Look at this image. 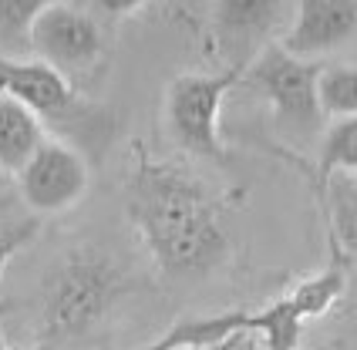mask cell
<instances>
[{
    "mask_svg": "<svg viewBox=\"0 0 357 350\" xmlns=\"http://www.w3.org/2000/svg\"><path fill=\"white\" fill-rule=\"evenodd\" d=\"M347 172L357 175V115L351 118H334L324 132L320 142V158H317V175L314 185H324L331 175Z\"/></svg>",
    "mask_w": 357,
    "mask_h": 350,
    "instance_id": "cell-15",
    "label": "cell"
},
{
    "mask_svg": "<svg viewBox=\"0 0 357 350\" xmlns=\"http://www.w3.org/2000/svg\"><path fill=\"white\" fill-rule=\"evenodd\" d=\"M0 95L17 98L44 125H71L84 128V121L101 118V108L78 95V88L38 58H3L0 54Z\"/></svg>",
    "mask_w": 357,
    "mask_h": 350,
    "instance_id": "cell-6",
    "label": "cell"
},
{
    "mask_svg": "<svg viewBox=\"0 0 357 350\" xmlns=\"http://www.w3.org/2000/svg\"><path fill=\"white\" fill-rule=\"evenodd\" d=\"M320 71L324 64L287 54L280 44H266L246 68V84L257 91L283 132L314 135L324 125L320 108Z\"/></svg>",
    "mask_w": 357,
    "mask_h": 350,
    "instance_id": "cell-4",
    "label": "cell"
},
{
    "mask_svg": "<svg viewBox=\"0 0 357 350\" xmlns=\"http://www.w3.org/2000/svg\"><path fill=\"white\" fill-rule=\"evenodd\" d=\"M300 333H303V320L287 296L266 303L259 313H250V337H259L263 350H297Z\"/></svg>",
    "mask_w": 357,
    "mask_h": 350,
    "instance_id": "cell-14",
    "label": "cell"
},
{
    "mask_svg": "<svg viewBox=\"0 0 357 350\" xmlns=\"http://www.w3.org/2000/svg\"><path fill=\"white\" fill-rule=\"evenodd\" d=\"M357 34V3H334V0H314L297 3L290 14L287 34L280 47L294 58L314 61L320 54H331L344 47Z\"/></svg>",
    "mask_w": 357,
    "mask_h": 350,
    "instance_id": "cell-8",
    "label": "cell"
},
{
    "mask_svg": "<svg viewBox=\"0 0 357 350\" xmlns=\"http://www.w3.org/2000/svg\"><path fill=\"white\" fill-rule=\"evenodd\" d=\"M40 0H0V54L3 58H34L31 27L40 14Z\"/></svg>",
    "mask_w": 357,
    "mask_h": 350,
    "instance_id": "cell-16",
    "label": "cell"
},
{
    "mask_svg": "<svg viewBox=\"0 0 357 350\" xmlns=\"http://www.w3.org/2000/svg\"><path fill=\"white\" fill-rule=\"evenodd\" d=\"M14 182H17V192L31 213L61 215L84 199L88 182H91V169H88V158L81 155V149L47 135V142L38 149V155L20 169Z\"/></svg>",
    "mask_w": 357,
    "mask_h": 350,
    "instance_id": "cell-7",
    "label": "cell"
},
{
    "mask_svg": "<svg viewBox=\"0 0 357 350\" xmlns=\"http://www.w3.org/2000/svg\"><path fill=\"white\" fill-rule=\"evenodd\" d=\"M239 333H250V313L226 310L216 317H185L176 320L159 340H152L142 350H185V347H216Z\"/></svg>",
    "mask_w": 357,
    "mask_h": 350,
    "instance_id": "cell-12",
    "label": "cell"
},
{
    "mask_svg": "<svg viewBox=\"0 0 357 350\" xmlns=\"http://www.w3.org/2000/svg\"><path fill=\"white\" fill-rule=\"evenodd\" d=\"M0 182H3V175H0Z\"/></svg>",
    "mask_w": 357,
    "mask_h": 350,
    "instance_id": "cell-20",
    "label": "cell"
},
{
    "mask_svg": "<svg viewBox=\"0 0 357 350\" xmlns=\"http://www.w3.org/2000/svg\"><path fill=\"white\" fill-rule=\"evenodd\" d=\"M47 142V128L17 98L0 95V175L17 178L20 169Z\"/></svg>",
    "mask_w": 357,
    "mask_h": 350,
    "instance_id": "cell-9",
    "label": "cell"
},
{
    "mask_svg": "<svg viewBox=\"0 0 357 350\" xmlns=\"http://www.w3.org/2000/svg\"><path fill=\"white\" fill-rule=\"evenodd\" d=\"M347 263L340 256H331V263L320 273L303 276L300 283H294V290L283 293L290 300V307L300 313V320H310V317H324L337 303L344 290H347Z\"/></svg>",
    "mask_w": 357,
    "mask_h": 350,
    "instance_id": "cell-13",
    "label": "cell"
},
{
    "mask_svg": "<svg viewBox=\"0 0 357 350\" xmlns=\"http://www.w3.org/2000/svg\"><path fill=\"white\" fill-rule=\"evenodd\" d=\"M243 75H246L243 64H229L216 75L192 71V75H178L169 81L165 121H169V132L178 142V149H185L196 158L226 162L219 118H222V101L243 81Z\"/></svg>",
    "mask_w": 357,
    "mask_h": 350,
    "instance_id": "cell-3",
    "label": "cell"
},
{
    "mask_svg": "<svg viewBox=\"0 0 357 350\" xmlns=\"http://www.w3.org/2000/svg\"><path fill=\"white\" fill-rule=\"evenodd\" d=\"M327 233H331V256H340L347 266L357 263V175L337 172L317 189Z\"/></svg>",
    "mask_w": 357,
    "mask_h": 350,
    "instance_id": "cell-11",
    "label": "cell"
},
{
    "mask_svg": "<svg viewBox=\"0 0 357 350\" xmlns=\"http://www.w3.org/2000/svg\"><path fill=\"white\" fill-rule=\"evenodd\" d=\"M283 20V7L280 3H219L213 10V24H216L219 38L233 40L236 51V64L250 68L257 58V40H263L273 27Z\"/></svg>",
    "mask_w": 357,
    "mask_h": 350,
    "instance_id": "cell-10",
    "label": "cell"
},
{
    "mask_svg": "<svg viewBox=\"0 0 357 350\" xmlns=\"http://www.w3.org/2000/svg\"><path fill=\"white\" fill-rule=\"evenodd\" d=\"M31 54L71 75L91 71L105 54V31L95 7L88 3H44L31 27Z\"/></svg>",
    "mask_w": 357,
    "mask_h": 350,
    "instance_id": "cell-5",
    "label": "cell"
},
{
    "mask_svg": "<svg viewBox=\"0 0 357 350\" xmlns=\"http://www.w3.org/2000/svg\"><path fill=\"white\" fill-rule=\"evenodd\" d=\"M320 108H324V118L331 121L357 115V64H324Z\"/></svg>",
    "mask_w": 357,
    "mask_h": 350,
    "instance_id": "cell-17",
    "label": "cell"
},
{
    "mask_svg": "<svg viewBox=\"0 0 357 350\" xmlns=\"http://www.w3.org/2000/svg\"><path fill=\"white\" fill-rule=\"evenodd\" d=\"M125 213L169 276H206L233 256L229 199L178 162L142 155L128 175Z\"/></svg>",
    "mask_w": 357,
    "mask_h": 350,
    "instance_id": "cell-1",
    "label": "cell"
},
{
    "mask_svg": "<svg viewBox=\"0 0 357 350\" xmlns=\"http://www.w3.org/2000/svg\"><path fill=\"white\" fill-rule=\"evenodd\" d=\"M250 333H239L233 340H226V344H216V347H185V350H250Z\"/></svg>",
    "mask_w": 357,
    "mask_h": 350,
    "instance_id": "cell-19",
    "label": "cell"
},
{
    "mask_svg": "<svg viewBox=\"0 0 357 350\" xmlns=\"http://www.w3.org/2000/svg\"><path fill=\"white\" fill-rule=\"evenodd\" d=\"M38 236V219H31V222H17V226H7V229H0V273L3 266L14 259V256L31 243Z\"/></svg>",
    "mask_w": 357,
    "mask_h": 350,
    "instance_id": "cell-18",
    "label": "cell"
},
{
    "mask_svg": "<svg viewBox=\"0 0 357 350\" xmlns=\"http://www.w3.org/2000/svg\"><path fill=\"white\" fill-rule=\"evenodd\" d=\"M128 280L101 250H68L40 283V333L51 347L78 344L108 320Z\"/></svg>",
    "mask_w": 357,
    "mask_h": 350,
    "instance_id": "cell-2",
    "label": "cell"
}]
</instances>
